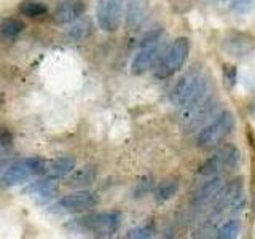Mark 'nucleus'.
<instances>
[{"label":"nucleus","instance_id":"14","mask_svg":"<svg viewBox=\"0 0 255 239\" xmlns=\"http://www.w3.org/2000/svg\"><path fill=\"white\" fill-rule=\"evenodd\" d=\"M223 187L225 185H223L222 177H212L211 180H207L206 183H203V185L198 188L196 195L193 198V204L195 206H206V204L212 203L214 199L219 198Z\"/></svg>","mask_w":255,"mask_h":239},{"label":"nucleus","instance_id":"8","mask_svg":"<svg viewBox=\"0 0 255 239\" xmlns=\"http://www.w3.org/2000/svg\"><path fill=\"white\" fill-rule=\"evenodd\" d=\"M99 204V196L91 190H80L75 193H70L58 199L53 206L50 212L53 214H78L90 211L93 207Z\"/></svg>","mask_w":255,"mask_h":239},{"label":"nucleus","instance_id":"4","mask_svg":"<svg viewBox=\"0 0 255 239\" xmlns=\"http://www.w3.org/2000/svg\"><path fill=\"white\" fill-rule=\"evenodd\" d=\"M46 161L40 156H27L19 158L8 164L3 172L0 174V185L5 188L18 187L21 183L27 182L29 179L35 177V175L45 174Z\"/></svg>","mask_w":255,"mask_h":239},{"label":"nucleus","instance_id":"6","mask_svg":"<svg viewBox=\"0 0 255 239\" xmlns=\"http://www.w3.org/2000/svg\"><path fill=\"white\" fill-rule=\"evenodd\" d=\"M163 51V30L156 29L142 38L139 51L135 53L131 62V74L142 75L153 66Z\"/></svg>","mask_w":255,"mask_h":239},{"label":"nucleus","instance_id":"3","mask_svg":"<svg viewBox=\"0 0 255 239\" xmlns=\"http://www.w3.org/2000/svg\"><path fill=\"white\" fill-rule=\"evenodd\" d=\"M120 225H122V214L117 211L88 214L69 223V227H75L80 233H90L98 238L114 236L120 230Z\"/></svg>","mask_w":255,"mask_h":239},{"label":"nucleus","instance_id":"9","mask_svg":"<svg viewBox=\"0 0 255 239\" xmlns=\"http://www.w3.org/2000/svg\"><path fill=\"white\" fill-rule=\"evenodd\" d=\"M239 155L241 153L235 145L222 147L198 167V174L211 177V175H215L222 171H233L239 163V158H241Z\"/></svg>","mask_w":255,"mask_h":239},{"label":"nucleus","instance_id":"1","mask_svg":"<svg viewBox=\"0 0 255 239\" xmlns=\"http://www.w3.org/2000/svg\"><path fill=\"white\" fill-rule=\"evenodd\" d=\"M211 93V77L203 66H193L183 74L171 91V102L187 107Z\"/></svg>","mask_w":255,"mask_h":239},{"label":"nucleus","instance_id":"16","mask_svg":"<svg viewBox=\"0 0 255 239\" xmlns=\"http://www.w3.org/2000/svg\"><path fill=\"white\" fill-rule=\"evenodd\" d=\"M148 11V0H129L128 3V26L131 29L139 27L142 21L145 19V14Z\"/></svg>","mask_w":255,"mask_h":239},{"label":"nucleus","instance_id":"25","mask_svg":"<svg viewBox=\"0 0 255 239\" xmlns=\"http://www.w3.org/2000/svg\"><path fill=\"white\" fill-rule=\"evenodd\" d=\"M223 78L227 80V83L230 86H233L236 83V78H238V72L235 66H230V64H223Z\"/></svg>","mask_w":255,"mask_h":239},{"label":"nucleus","instance_id":"21","mask_svg":"<svg viewBox=\"0 0 255 239\" xmlns=\"http://www.w3.org/2000/svg\"><path fill=\"white\" fill-rule=\"evenodd\" d=\"M241 233V223L236 219H228L215 231V238L219 239H235Z\"/></svg>","mask_w":255,"mask_h":239},{"label":"nucleus","instance_id":"11","mask_svg":"<svg viewBox=\"0 0 255 239\" xmlns=\"http://www.w3.org/2000/svg\"><path fill=\"white\" fill-rule=\"evenodd\" d=\"M223 50L235 58H246L255 50V38L244 32H228L222 42Z\"/></svg>","mask_w":255,"mask_h":239},{"label":"nucleus","instance_id":"18","mask_svg":"<svg viewBox=\"0 0 255 239\" xmlns=\"http://www.w3.org/2000/svg\"><path fill=\"white\" fill-rule=\"evenodd\" d=\"M24 22L18 18H5L2 22H0V37L3 40H8L11 42L16 37H18L21 32L24 30Z\"/></svg>","mask_w":255,"mask_h":239},{"label":"nucleus","instance_id":"20","mask_svg":"<svg viewBox=\"0 0 255 239\" xmlns=\"http://www.w3.org/2000/svg\"><path fill=\"white\" fill-rule=\"evenodd\" d=\"M96 179V169L94 167H82V169L74 171L69 179V183L72 187H85V185H90L93 183V180Z\"/></svg>","mask_w":255,"mask_h":239},{"label":"nucleus","instance_id":"12","mask_svg":"<svg viewBox=\"0 0 255 239\" xmlns=\"http://www.w3.org/2000/svg\"><path fill=\"white\" fill-rule=\"evenodd\" d=\"M86 11L85 0H59L54 8L53 19L58 24H72Z\"/></svg>","mask_w":255,"mask_h":239},{"label":"nucleus","instance_id":"17","mask_svg":"<svg viewBox=\"0 0 255 239\" xmlns=\"http://www.w3.org/2000/svg\"><path fill=\"white\" fill-rule=\"evenodd\" d=\"M179 191V179H166L155 190V201L158 204L172 199Z\"/></svg>","mask_w":255,"mask_h":239},{"label":"nucleus","instance_id":"19","mask_svg":"<svg viewBox=\"0 0 255 239\" xmlns=\"http://www.w3.org/2000/svg\"><path fill=\"white\" fill-rule=\"evenodd\" d=\"M19 13L27 18H38L48 13V6L40 0H22L19 3Z\"/></svg>","mask_w":255,"mask_h":239},{"label":"nucleus","instance_id":"28","mask_svg":"<svg viewBox=\"0 0 255 239\" xmlns=\"http://www.w3.org/2000/svg\"><path fill=\"white\" fill-rule=\"evenodd\" d=\"M222 2H225V0H222Z\"/></svg>","mask_w":255,"mask_h":239},{"label":"nucleus","instance_id":"10","mask_svg":"<svg viewBox=\"0 0 255 239\" xmlns=\"http://www.w3.org/2000/svg\"><path fill=\"white\" fill-rule=\"evenodd\" d=\"M125 0H99L96 8L98 26L104 32H117L123 18Z\"/></svg>","mask_w":255,"mask_h":239},{"label":"nucleus","instance_id":"5","mask_svg":"<svg viewBox=\"0 0 255 239\" xmlns=\"http://www.w3.org/2000/svg\"><path fill=\"white\" fill-rule=\"evenodd\" d=\"M235 127V115L231 112L225 110L211 120L206 126L198 131L196 145L201 150H212L217 148L220 143L231 134Z\"/></svg>","mask_w":255,"mask_h":239},{"label":"nucleus","instance_id":"27","mask_svg":"<svg viewBox=\"0 0 255 239\" xmlns=\"http://www.w3.org/2000/svg\"><path fill=\"white\" fill-rule=\"evenodd\" d=\"M252 114H254V117H255V101L252 102Z\"/></svg>","mask_w":255,"mask_h":239},{"label":"nucleus","instance_id":"22","mask_svg":"<svg viewBox=\"0 0 255 239\" xmlns=\"http://www.w3.org/2000/svg\"><path fill=\"white\" fill-rule=\"evenodd\" d=\"M90 34H91V21L88 18H83V16L80 19H77L75 24L69 30V35L72 37V40H75V42L86 38Z\"/></svg>","mask_w":255,"mask_h":239},{"label":"nucleus","instance_id":"24","mask_svg":"<svg viewBox=\"0 0 255 239\" xmlns=\"http://www.w3.org/2000/svg\"><path fill=\"white\" fill-rule=\"evenodd\" d=\"M151 188H153V179H151V177H143V179H140L137 183H135V187H134V196L135 198L145 196L148 191H151Z\"/></svg>","mask_w":255,"mask_h":239},{"label":"nucleus","instance_id":"13","mask_svg":"<svg viewBox=\"0 0 255 239\" xmlns=\"http://www.w3.org/2000/svg\"><path fill=\"white\" fill-rule=\"evenodd\" d=\"M58 193H59V183H58V179H53V177L32 182L30 185L24 190V195H29L40 204L51 201V199L58 196Z\"/></svg>","mask_w":255,"mask_h":239},{"label":"nucleus","instance_id":"2","mask_svg":"<svg viewBox=\"0 0 255 239\" xmlns=\"http://www.w3.org/2000/svg\"><path fill=\"white\" fill-rule=\"evenodd\" d=\"M220 101L212 91L198 99L196 102L190 104L187 107H182L179 117V126L183 132H195L199 131L203 126L214 120L219 115Z\"/></svg>","mask_w":255,"mask_h":239},{"label":"nucleus","instance_id":"26","mask_svg":"<svg viewBox=\"0 0 255 239\" xmlns=\"http://www.w3.org/2000/svg\"><path fill=\"white\" fill-rule=\"evenodd\" d=\"M252 6V0H235L233 2V10L238 13H247Z\"/></svg>","mask_w":255,"mask_h":239},{"label":"nucleus","instance_id":"7","mask_svg":"<svg viewBox=\"0 0 255 239\" xmlns=\"http://www.w3.org/2000/svg\"><path fill=\"white\" fill-rule=\"evenodd\" d=\"M188 53H190V40L187 37L175 38L171 43V46L164 51L163 58L155 70V77L159 80L172 77L185 64Z\"/></svg>","mask_w":255,"mask_h":239},{"label":"nucleus","instance_id":"23","mask_svg":"<svg viewBox=\"0 0 255 239\" xmlns=\"http://www.w3.org/2000/svg\"><path fill=\"white\" fill-rule=\"evenodd\" d=\"M155 235V227L153 223H147V225H142V227H137L131 230L129 233L126 236L128 238H132V239H148Z\"/></svg>","mask_w":255,"mask_h":239},{"label":"nucleus","instance_id":"15","mask_svg":"<svg viewBox=\"0 0 255 239\" xmlns=\"http://www.w3.org/2000/svg\"><path fill=\"white\" fill-rule=\"evenodd\" d=\"M77 167V159L74 156H59L53 161H46L45 175L53 179H62L67 177Z\"/></svg>","mask_w":255,"mask_h":239}]
</instances>
